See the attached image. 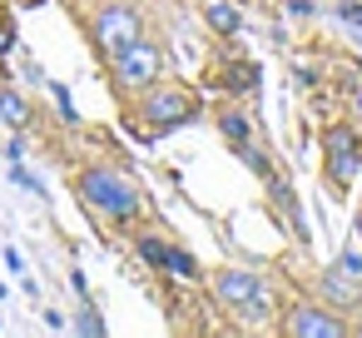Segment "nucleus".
<instances>
[{
	"label": "nucleus",
	"mask_w": 362,
	"mask_h": 338,
	"mask_svg": "<svg viewBox=\"0 0 362 338\" xmlns=\"http://www.w3.org/2000/svg\"><path fill=\"white\" fill-rule=\"evenodd\" d=\"M75 189H80V199H85L95 214H105V219H115V224H124V219H134V214L144 209V194H139V184H134L129 174L110 169V164H95V169H85Z\"/></svg>",
	"instance_id": "obj_1"
},
{
	"label": "nucleus",
	"mask_w": 362,
	"mask_h": 338,
	"mask_svg": "<svg viewBox=\"0 0 362 338\" xmlns=\"http://www.w3.org/2000/svg\"><path fill=\"white\" fill-rule=\"evenodd\" d=\"M110 70H115V85H119V90H149V85L164 75V50L139 35L134 45H124V50L110 55Z\"/></svg>",
	"instance_id": "obj_2"
},
{
	"label": "nucleus",
	"mask_w": 362,
	"mask_h": 338,
	"mask_svg": "<svg viewBox=\"0 0 362 338\" xmlns=\"http://www.w3.org/2000/svg\"><path fill=\"white\" fill-rule=\"evenodd\" d=\"M90 30H95V45H100L105 55H115V50L134 45V40L144 35L139 11H134V6H124V0H110V6H100V11H95V21H90Z\"/></svg>",
	"instance_id": "obj_3"
},
{
	"label": "nucleus",
	"mask_w": 362,
	"mask_h": 338,
	"mask_svg": "<svg viewBox=\"0 0 362 338\" xmlns=\"http://www.w3.org/2000/svg\"><path fill=\"white\" fill-rule=\"evenodd\" d=\"M139 115L154 125V130H174V125H184L189 115H194V100L179 90V85H149L144 90V100H139Z\"/></svg>",
	"instance_id": "obj_4"
},
{
	"label": "nucleus",
	"mask_w": 362,
	"mask_h": 338,
	"mask_svg": "<svg viewBox=\"0 0 362 338\" xmlns=\"http://www.w3.org/2000/svg\"><path fill=\"white\" fill-rule=\"evenodd\" d=\"M288 333H293V338H342V333H347V323H342L332 308L298 303V308H288Z\"/></svg>",
	"instance_id": "obj_5"
},
{
	"label": "nucleus",
	"mask_w": 362,
	"mask_h": 338,
	"mask_svg": "<svg viewBox=\"0 0 362 338\" xmlns=\"http://www.w3.org/2000/svg\"><path fill=\"white\" fill-rule=\"evenodd\" d=\"M214 293H218V303L243 308V303H253L263 293V278L248 274V269H223V274H214Z\"/></svg>",
	"instance_id": "obj_6"
},
{
	"label": "nucleus",
	"mask_w": 362,
	"mask_h": 338,
	"mask_svg": "<svg viewBox=\"0 0 362 338\" xmlns=\"http://www.w3.org/2000/svg\"><path fill=\"white\" fill-rule=\"evenodd\" d=\"M317 283H322V298H327L332 308H352V303L362 298V288H357V274H347L342 264H337V269H327Z\"/></svg>",
	"instance_id": "obj_7"
},
{
	"label": "nucleus",
	"mask_w": 362,
	"mask_h": 338,
	"mask_svg": "<svg viewBox=\"0 0 362 338\" xmlns=\"http://www.w3.org/2000/svg\"><path fill=\"white\" fill-rule=\"evenodd\" d=\"M357 169H362V145H357V150H337V154H327V164H322V174H327L332 189H352Z\"/></svg>",
	"instance_id": "obj_8"
},
{
	"label": "nucleus",
	"mask_w": 362,
	"mask_h": 338,
	"mask_svg": "<svg viewBox=\"0 0 362 338\" xmlns=\"http://www.w3.org/2000/svg\"><path fill=\"white\" fill-rule=\"evenodd\" d=\"M204 21H209L214 35H238V30H243V16H238L233 0H209V6H204Z\"/></svg>",
	"instance_id": "obj_9"
},
{
	"label": "nucleus",
	"mask_w": 362,
	"mask_h": 338,
	"mask_svg": "<svg viewBox=\"0 0 362 338\" xmlns=\"http://www.w3.org/2000/svg\"><path fill=\"white\" fill-rule=\"evenodd\" d=\"M362 140H357V130L352 125H327L322 130V154H337V150H357Z\"/></svg>",
	"instance_id": "obj_10"
},
{
	"label": "nucleus",
	"mask_w": 362,
	"mask_h": 338,
	"mask_svg": "<svg viewBox=\"0 0 362 338\" xmlns=\"http://www.w3.org/2000/svg\"><path fill=\"white\" fill-rule=\"evenodd\" d=\"M0 120H6L11 130H25V120H30V110H25V100L6 90V95H0Z\"/></svg>",
	"instance_id": "obj_11"
},
{
	"label": "nucleus",
	"mask_w": 362,
	"mask_h": 338,
	"mask_svg": "<svg viewBox=\"0 0 362 338\" xmlns=\"http://www.w3.org/2000/svg\"><path fill=\"white\" fill-rule=\"evenodd\" d=\"M218 130H223V140H233V145H243V140H248V115H238V110H228V115H218Z\"/></svg>",
	"instance_id": "obj_12"
},
{
	"label": "nucleus",
	"mask_w": 362,
	"mask_h": 338,
	"mask_svg": "<svg viewBox=\"0 0 362 338\" xmlns=\"http://www.w3.org/2000/svg\"><path fill=\"white\" fill-rule=\"evenodd\" d=\"M139 259H144V264H154V269H164V264H169V244H164V239H154V234H144V239H139Z\"/></svg>",
	"instance_id": "obj_13"
},
{
	"label": "nucleus",
	"mask_w": 362,
	"mask_h": 338,
	"mask_svg": "<svg viewBox=\"0 0 362 338\" xmlns=\"http://www.w3.org/2000/svg\"><path fill=\"white\" fill-rule=\"evenodd\" d=\"M238 154H243V164H248L253 174H263V179H273V169H268V159H263V150H258L253 140H243V145H238Z\"/></svg>",
	"instance_id": "obj_14"
},
{
	"label": "nucleus",
	"mask_w": 362,
	"mask_h": 338,
	"mask_svg": "<svg viewBox=\"0 0 362 338\" xmlns=\"http://www.w3.org/2000/svg\"><path fill=\"white\" fill-rule=\"evenodd\" d=\"M164 269H174L179 278H199V264H194L184 249H169V264H164Z\"/></svg>",
	"instance_id": "obj_15"
},
{
	"label": "nucleus",
	"mask_w": 362,
	"mask_h": 338,
	"mask_svg": "<svg viewBox=\"0 0 362 338\" xmlns=\"http://www.w3.org/2000/svg\"><path fill=\"white\" fill-rule=\"evenodd\" d=\"M11 45H16V21L0 16V55H11Z\"/></svg>",
	"instance_id": "obj_16"
},
{
	"label": "nucleus",
	"mask_w": 362,
	"mask_h": 338,
	"mask_svg": "<svg viewBox=\"0 0 362 338\" xmlns=\"http://www.w3.org/2000/svg\"><path fill=\"white\" fill-rule=\"evenodd\" d=\"M80 333H105V323L95 318V308H80Z\"/></svg>",
	"instance_id": "obj_17"
},
{
	"label": "nucleus",
	"mask_w": 362,
	"mask_h": 338,
	"mask_svg": "<svg viewBox=\"0 0 362 338\" xmlns=\"http://www.w3.org/2000/svg\"><path fill=\"white\" fill-rule=\"evenodd\" d=\"M342 269H347V274H357V278H362V254H357V249H342Z\"/></svg>",
	"instance_id": "obj_18"
}]
</instances>
